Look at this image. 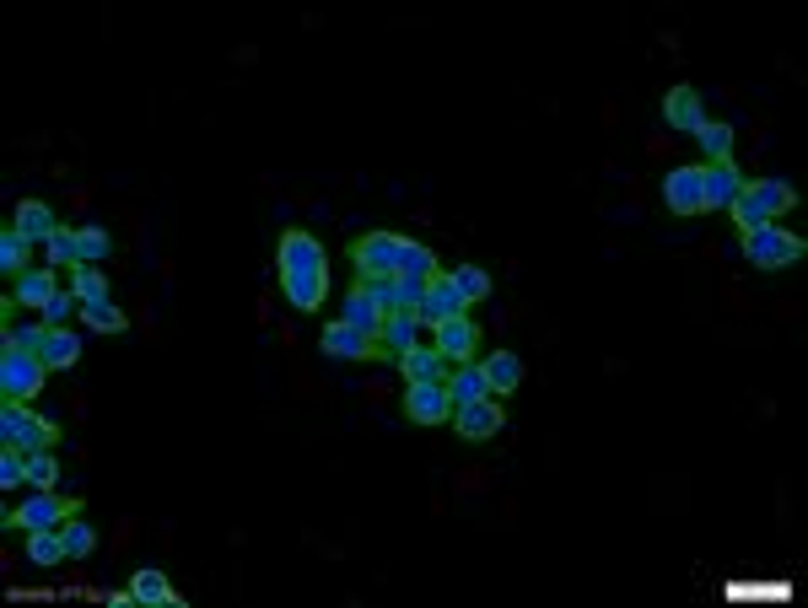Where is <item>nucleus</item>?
Returning <instances> with one entry per match:
<instances>
[{"mask_svg": "<svg viewBox=\"0 0 808 608\" xmlns=\"http://www.w3.org/2000/svg\"><path fill=\"white\" fill-rule=\"evenodd\" d=\"M11 227H16V232H22L27 243H49V238L60 232V221H55V210H49L44 199H22V205H16V221H11Z\"/></svg>", "mask_w": 808, "mask_h": 608, "instance_id": "a211bd4d", "label": "nucleus"}, {"mask_svg": "<svg viewBox=\"0 0 808 608\" xmlns=\"http://www.w3.org/2000/svg\"><path fill=\"white\" fill-rule=\"evenodd\" d=\"M399 248H405V238H394V232H367L351 243V264H356V275H399Z\"/></svg>", "mask_w": 808, "mask_h": 608, "instance_id": "0eeeda50", "label": "nucleus"}, {"mask_svg": "<svg viewBox=\"0 0 808 608\" xmlns=\"http://www.w3.org/2000/svg\"><path fill=\"white\" fill-rule=\"evenodd\" d=\"M663 205L674 216H701L706 210V199H701V168H674L663 179Z\"/></svg>", "mask_w": 808, "mask_h": 608, "instance_id": "4468645a", "label": "nucleus"}, {"mask_svg": "<svg viewBox=\"0 0 808 608\" xmlns=\"http://www.w3.org/2000/svg\"><path fill=\"white\" fill-rule=\"evenodd\" d=\"M416 329H421V318L405 307V312H388L383 318V329H377V356H405V351H416Z\"/></svg>", "mask_w": 808, "mask_h": 608, "instance_id": "2eb2a0df", "label": "nucleus"}, {"mask_svg": "<svg viewBox=\"0 0 808 608\" xmlns=\"http://www.w3.org/2000/svg\"><path fill=\"white\" fill-rule=\"evenodd\" d=\"M695 140H701V151H706V162H733V124L722 119H706L695 129Z\"/></svg>", "mask_w": 808, "mask_h": 608, "instance_id": "b1692460", "label": "nucleus"}, {"mask_svg": "<svg viewBox=\"0 0 808 608\" xmlns=\"http://www.w3.org/2000/svg\"><path fill=\"white\" fill-rule=\"evenodd\" d=\"M453 280H458L464 302H486V297H491V275H486L480 264H458V269H453Z\"/></svg>", "mask_w": 808, "mask_h": 608, "instance_id": "2f4dec72", "label": "nucleus"}, {"mask_svg": "<svg viewBox=\"0 0 808 608\" xmlns=\"http://www.w3.org/2000/svg\"><path fill=\"white\" fill-rule=\"evenodd\" d=\"M436 269H442V264H436V253L426 243H405V248H399V275H410V280H432Z\"/></svg>", "mask_w": 808, "mask_h": 608, "instance_id": "cd10ccee", "label": "nucleus"}, {"mask_svg": "<svg viewBox=\"0 0 808 608\" xmlns=\"http://www.w3.org/2000/svg\"><path fill=\"white\" fill-rule=\"evenodd\" d=\"M733 221H739V232H754V227H765V221H782L787 210H798V188L787 179H744V188L733 194Z\"/></svg>", "mask_w": 808, "mask_h": 608, "instance_id": "f03ea898", "label": "nucleus"}, {"mask_svg": "<svg viewBox=\"0 0 808 608\" xmlns=\"http://www.w3.org/2000/svg\"><path fill=\"white\" fill-rule=\"evenodd\" d=\"M436 351L447 356L453 366H469L475 362V351H480V329H475V318L464 312V318H447V323H436Z\"/></svg>", "mask_w": 808, "mask_h": 608, "instance_id": "f8f14e48", "label": "nucleus"}, {"mask_svg": "<svg viewBox=\"0 0 808 608\" xmlns=\"http://www.w3.org/2000/svg\"><path fill=\"white\" fill-rule=\"evenodd\" d=\"M27 490H60V463H55V452H27Z\"/></svg>", "mask_w": 808, "mask_h": 608, "instance_id": "7c9ffc66", "label": "nucleus"}, {"mask_svg": "<svg viewBox=\"0 0 808 608\" xmlns=\"http://www.w3.org/2000/svg\"><path fill=\"white\" fill-rule=\"evenodd\" d=\"M480 371H486V388L491 393H517V382H523V362L512 356V351H491L486 362H480Z\"/></svg>", "mask_w": 808, "mask_h": 608, "instance_id": "412c9836", "label": "nucleus"}, {"mask_svg": "<svg viewBox=\"0 0 808 608\" xmlns=\"http://www.w3.org/2000/svg\"><path fill=\"white\" fill-rule=\"evenodd\" d=\"M44 340H49V323H5V345H16V351L44 356Z\"/></svg>", "mask_w": 808, "mask_h": 608, "instance_id": "473e14b6", "label": "nucleus"}, {"mask_svg": "<svg viewBox=\"0 0 808 608\" xmlns=\"http://www.w3.org/2000/svg\"><path fill=\"white\" fill-rule=\"evenodd\" d=\"M447 356L436 351V345H416V351H405L399 356V371H405V382H447Z\"/></svg>", "mask_w": 808, "mask_h": 608, "instance_id": "f3484780", "label": "nucleus"}, {"mask_svg": "<svg viewBox=\"0 0 808 608\" xmlns=\"http://www.w3.org/2000/svg\"><path fill=\"white\" fill-rule=\"evenodd\" d=\"M81 318H87L98 334H125V329H129L125 307H114L109 297H103V302H81Z\"/></svg>", "mask_w": 808, "mask_h": 608, "instance_id": "c85d7f7f", "label": "nucleus"}, {"mask_svg": "<svg viewBox=\"0 0 808 608\" xmlns=\"http://www.w3.org/2000/svg\"><path fill=\"white\" fill-rule=\"evenodd\" d=\"M507 426V410H501V399H475V404H464V410H453V431L464 436V441H491L497 431Z\"/></svg>", "mask_w": 808, "mask_h": 608, "instance_id": "1a4fd4ad", "label": "nucleus"}, {"mask_svg": "<svg viewBox=\"0 0 808 608\" xmlns=\"http://www.w3.org/2000/svg\"><path fill=\"white\" fill-rule=\"evenodd\" d=\"M76 312H81V297H76V291H60L55 302L44 307V323H49V329H65V323H70Z\"/></svg>", "mask_w": 808, "mask_h": 608, "instance_id": "4c0bfd02", "label": "nucleus"}, {"mask_svg": "<svg viewBox=\"0 0 808 608\" xmlns=\"http://www.w3.org/2000/svg\"><path fill=\"white\" fill-rule=\"evenodd\" d=\"M60 426L33 415L27 404H0V447H16V452H55Z\"/></svg>", "mask_w": 808, "mask_h": 608, "instance_id": "39448f33", "label": "nucleus"}, {"mask_svg": "<svg viewBox=\"0 0 808 608\" xmlns=\"http://www.w3.org/2000/svg\"><path fill=\"white\" fill-rule=\"evenodd\" d=\"M60 297V280L49 275V269H27V275H16V307H44Z\"/></svg>", "mask_w": 808, "mask_h": 608, "instance_id": "4be33fe9", "label": "nucleus"}, {"mask_svg": "<svg viewBox=\"0 0 808 608\" xmlns=\"http://www.w3.org/2000/svg\"><path fill=\"white\" fill-rule=\"evenodd\" d=\"M318 351H323V356H334V362H367V356H377V340L334 318V323H323V334H318Z\"/></svg>", "mask_w": 808, "mask_h": 608, "instance_id": "9d476101", "label": "nucleus"}, {"mask_svg": "<svg viewBox=\"0 0 808 608\" xmlns=\"http://www.w3.org/2000/svg\"><path fill=\"white\" fill-rule=\"evenodd\" d=\"M16 485H27V452L5 447L0 452V490H16Z\"/></svg>", "mask_w": 808, "mask_h": 608, "instance_id": "e433bc0d", "label": "nucleus"}, {"mask_svg": "<svg viewBox=\"0 0 808 608\" xmlns=\"http://www.w3.org/2000/svg\"><path fill=\"white\" fill-rule=\"evenodd\" d=\"M27 560L33 565H60V560H70L65 554V528H44V534H27Z\"/></svg>", "mask_w": 808, "mask_h": 608, "instance_id": "a878e982", "label": "nucleus"}, {"mask_svg": "<svg viewBox=\"0 0 808 608\" xmlns=\"http://www.w3.org/2000/svg\"><path fill=\"white\" fill-rule=\"evenodd\" d=\"M81 512L76 495H60V490H33V501H22L16 512L0 517L5 534H44V528H65L70 517Z\"/></svg>", "mask_w": 808, "mask_h": 608, "instance_id": "7ed1b4c3", "label": "nucleus"}, {"mask_svg": "<svg viewBox=\"0 0 808 608\" xmlns=\"http://www.w3.org/2000/svg\"><path fill=\"white\" fill-rule=\"evenodd\" d=\"M76 238H81V264H103V259L114 253V238H109L103 227H81Z\"/></svg>", "mask_w": 808, "mask_h": 608, "instance_id": "c9c22d12", "label": "nucleus"}, {"mask_svg": "<svg viewBox=\"0 0 808 608\" xmlns=\"http://www.w3.org/2000/svg\"><path fill=\"white\" fill-rule=\"evenodd\" d=\"M27 248H33V243H27L16 227H5V232H0V269H5L11 280H16V275H27Z\"/></svg>", "mask_w": 808, "mask_h": 608, "instance_id": "c756f323", "label": "nucleus"}, {"mask_svg": "<svg viewBox=\"0 0 808 608\" xmlns=\"http://www.w3.org/2000/svg\"><path fill=\"white\" fill-rule=\"evenodd\" d=\"M44 248H49V264H65V269H76V264H81V238H76L70 227H60V232H55Z\"/></svg>", "mask_w": 808, "mask_h": 608, "instance_id": "f704fd0d", "label": "nucleus"}, {"mask_svg": "<svg viewBox=\"0 0 808 608\" xmlns=\"http://www.w3.org/2000/svg\"><path fill=\"white\" fill-rule=\"evenodd\" d=\"M44 371H49V366L38 362L33 351L5 345V351H0V399H5V404H27V399L44 388Z\"/></svg>", "mask_w": 808, "mask_h": 608, "instance_id": "423d86ee", "label": "nucleus"}, {"mask_svg": "<svg viewBox=\"0 0 808 608\" xmlns=\"http://www.w3.org/2000/svg\"><path fill=\"white\" fill-rule=\"evenodd\" d=\"M383 318H388V312H383L377 297L362 291V286H356V291L345 297V307H340V323H351V329H362V334H373V340H377V329H383Z\"/></svg>", "mask_w": 808, "mask_h": 608, "instance_id": "aec40b11", "label": "nucleus"}, {"mask_svg": "<svg viewBox=\"0 0 808 608\" xmlns=\"http://www.w3.org/2000/svg\"><path fill=\"white\" fill-rule=\"evenodd\" d=\"M491 388H486V371H480V362L458 366L453 377H447V399H453V410H464V404H475V399H486ZM497 399V393H491Z\"/></svg>", "mask_w": 808, "mask_h": 608, "instance_id": "5701e85b", "label": "nucleus"}, {"mask_svg": "<svg viewBox=\"0 0 808 608\" xmlns=\"http://www.w3.org/2000/svg\"><path fill=\"white\" fill-rule=\"evenodd\" d=\"M464 291H458V280L447 275V269H436L432 280H426V297H421V307H416V318L426 323V329H436V323H447V318H464Z\"/></svg>", "mask_w": 808, "mask_h": 608, "instance_id": "6e6552de", "label": "nucleus"}, {"mask_svg": "<svg viewBox=\"0 0 808 608\" xmlns=\"http://www.w3.org/2000/svg\"><path fill=\"white\" fill-rule=\"evenodd\" d=\"M281 291L297 312H318L323 297H329V259L312 232H286L281 238Z\"/></svg>", "mask_w": 808, "mask_h": 608, "instance_id": "f257e3e1", "label": "nucleus"}, {"mask_svg": "<svg viewBox=\"0 0 808 608\" xmlns=\"http://www.w3.org/2000/svg\"><path fill=\"white\" fill-rule=\"evenodd\" d=\"M70 291H76L81 302H103V297H109L103 264H76V269H70Z\"/></svg>", "mask_w": 808, "mask_h": 608, "instance_id": "bb28decb", "label": "nucleus"}, {"mask_svg": "<svg viewBox=\"0 0 808 608\" xmlns=\"http://www.w3.org/2000/svg\"><path fill=\"white\" fill-rule=\"evenodd\" d=\"M739 188H744V173L733 162H706L701 168V199H706V210H728Z\"/></svg>", "mask_w": 808, "mask_h": 608, "instance_id": "ddd939ff", "label": "nucleus"}, {"mask_svg": "<svg viewBox=\"0 0 808 608\" xmlns=\"http://www.w3.org/2000/svg\"><path fill=\"white\" fill-rule=\"evenodd\" d=\"M38 362L49 366V371H65V366L81 362V340L70 334V329H49V340H44V356Z\"/></svg>", "mask_w": 808, "mask_h": 608, "instance_id": "393cba45", "label": "nucleus"}, {"mask_svg": "<svg viewBox=\"0 0 808 608\" xmlns=\"http://www.w3.org/2000/svg\"><path fill=\"white\" fill-rule=\"evenodd\" d=\"M739 238H744V259L754 269H793L808 253L804 238L787 232V227H776V221H765V227H754V232H739Z\"/></svg>", "mask_w": 808, "mask_h": 608, "instance_id": "20e7f679", "label": "nucleus"}, {"mask_svg": "<svg viewBox=\"0 0 808 608\" xmlns=\"http://www.w3.org/2000/svg\"><path fill=\"white\" fill-rule=\"evenodd\" d=\"M663 119L674 124V129H690V135H695V129L706 124V108H701V92H695V87H674V92L663 97Z\"/></svg>", "mask_w": 808, "mask_h": 608, "instance_id": "6ab92c4d", "label": "nucleus"}, {"mask_svg": "<svg viewBox=\"0 0 808 608\" xmlns=\"http://www.w3.org/2000/svg\"><path fill=\"white\" fill-rule=\"evenodd\" d=\"M92 544H98V534H92V523H81V512H76V517L65 523V554H70V560H87Z\"/></svg>", "mask_w": 808, "mask_h": 608, "instance_id": "72a5a7b5", "label": "nucleus"}, {"mask_svg": "<svg viewBox=\"0 0 808 608\" xmlns=\"http://www.w3.org/2000/svg\"><path fill=\"white\" fill-rule=\"evenodd\" d=\"M405 415L416 426H442L453 415V399H447V382H410L405 388Z\"/></svg>", "mask_w": 808, "mask_h": 608, "instance_id": "9b49d317", "label": "nucleus"}, {"mask_svg": "<svg viewBox=\"0 0 808 608\" xmlns=\"http://www.w3.org/2000/svg\"><path fill=\"white\" fill-rule=\"evenodd\" d=\"M129 604H162V608H179V593H173V582L157 571V565H140L135 576H129Z\"/></svg>", "mask_w": 808, "mask_h": 608, "instance_id": "dca6fc26", "label": "nucleus"}]
</instances>
